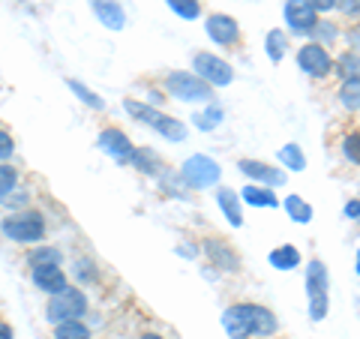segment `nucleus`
Here are the masks:
<instances>
[{"instance_id": "nucleus-1", "label": "nucleus", "mask_w": 360, "mask_h": 339, "mask_svg": "<svg viewBox=\"0 0 360 339\" xmlns=\"http://www.w3.org/2000/svg\"><path fill=\"white\" fill-rule=\"evenodd\" d=\"M222 327L231 339H250V336H274L276 333V315L258 303H234L222 312Z\"/></svg>"}, {"instance_id": "nucleus-2", "label": "nucleus", "mask_w": 360, "mask_h": 339, "mask_svg": "<svg viewBox=\"0 0 360 339\" xmlns=\"http://www.w3.org/2000/svg\"><path fill=\"white\" fill-rule=\"evenodd\" d=\"M123 108H127L132 117H139L144 127H150V129H156L160 135H165L168 141H184L186 139V127H184V123L174 120V117H168V115H162L160 108L144 105V103H135V99H127Z\"/></svg>"}, {"instance_id": "nucleus-3", "label": "nucleus", "mask_w": 360, "mask_h": 339, "mask_svg": "<svg viewBox=\"0 0 360 339\" xmlns=\"http://www.w3.org/2000/svg\"><path fill=\"white\" fill-rule=\"evenodd\" d=\"M328 288H330V276H328V267H324L319 258H312L307 264V298H309V319L312 321H324L328 315Z\"/></svg>"}, {"instance_id": "nucleus-4", "label": "nucleus", "mask_w": 360, "mask_h": 339, "mask_svg": "<svg viewBox=\"0 0 360 339\" xmlns=\"http://www.w3.org/2000/svg\"><path fill=\"white\" fill-rule=\"evenodd\" d=\"M165 87H168V94H172L174 99H184V103H205V105H210V99H213V87L205 84L193 72H168L165 75Z\"/></svg>"}, {"instance_id": "nucleus-5", "label": "nucleus", "mask_w": 360, "mask_h": 339, "mask_svg": "<svg viewBox=\"0 0 360 339\" xmlns=\"http://www.w3.org/2000/svg\"><path fill=\"white\" fill-rule=\"evenodd\" d=\"M0 231H4L9 241L15 243H37L45 237V219L39 213H15V217H9L0 222Z\"/></svg>"}, {"instance_id": "nucleus-6", "label": "nucleus", "mask_w": 360, "mask_h": 339, "mask_svg": "<svg viewBox=\"0 0 360 339\" xmlns=\"http://www.w3.org/2000/svg\"><path fill=\"white\" fill-rule=\"evenodd\" d=\"M45 312H49V321H54V324L82 319V315L87 312V298H84V291H78V288H70V286H66L60 295H54V298L49 300Z\"/></svg>"}, {"instance_id": "nucleus-7", "label": "nucleus", "mask_w": 360, "mask_h": 339, "mask_svg": "<svg viewBox=\"0 0 360 339\" xmlns=\"http://www.w3.org/2000/svg\"><path fill=\"white\" fill-rule=\"evenodd\" d=\"M180 177H184L193 189H207V186H217L219 184L222 168L213 162L210 156L195 153V156H189V160L184 162V168H180Z\"/></svg>"}, {"instance_id": "nucleus-8", "label": "nucleus", "mask_w": 360, "mask_h": 339, "mask_svg": "<svg viewBox=\"0 0 360 339\" xmlns=\"http://www.w3.org/2000/svg\"><path fill=\"white\" fill-rule=\"evenodd\" d=\"M297 66H300V70L307 72L309 78H324V75H330L333 58H330L328 45H319V42L300 45V51H297Z\"/></svg>"}, {"instance_id": "nucleus-9", "label": "nucleus", "mask_w": 360, "mask_h": 339, "mask_svg": "<svg viewBox=\"0 0 360 339\" xmlns=\"http://www.w3.org/2000/svg\"><path fill=\"white\" fill-rule=\"evenodd\" d=\"M195 75L201 78L205 84L210 87H225V84H231V78H234V70L229 63H225L222 58H217V54H195Z\"/></svg>"}, {"instance_id": "nucleus-10", "label": "nucleus", "mask_w": 360, "mask_h": 339, "mask_svg": "<svg viewBox=\"0 0 360 339\" xmlns=\"http://www.w3.org/2000/svg\"><path fill=\"white\" fill-rule=\"evenodd\" d=\"M285 21H288V27L297 33H312V27L319 25V13L309 6V4H303V0H288L285 4Z\"/></svg>"}, {"instance_id": "nucleus-11", "label": "nucleus", "mask_w": 360, "mask_h": 339, "mask_svg": "<svg viewBox=\"0 0 360 339\" xmlns=\"http://www.w3.org/2000/svg\"><path fill=\"white\" fill-rule=\"evenodd\" d=\"M207 37L217 45H238L240 42V27L238 21L225 13H213L207 18Z\"/></svg>"}, {"instance_id": "nucleus-12", "label": "nucleus", "mask_w": 360, "mask_h": 339, "mask_svg": "<svg viewBox=\"0 0 360 339\" xmlns=\"http://www.w3.org/2000/svg\"><path fill=\"white\" fill-rule=\"evenodd\" d=\"M99 148H103L108 156L120 160V162H127V160H129V153L135 151V148H132V141L127 139V132H120V129H115V127H108V129L99 132Z\"/></svg>"}, {"instance_id": "nucleus-13", "label": "nucleus", "mask_w": 360, "mask_h": 339, "mask_svg": "<svg viewBox=\"0 0 360 339\" xmlns=\"http://www.w3.org/2000/svg\"><path fill=\"white\" fill-rule=\"evenodd\" d=\"M238 168L246 174V177H252L258 180V184H264V186H283L285 184V174L283 172H276L274 165H267V162H258V160H240Z\"/></svg>"}, {"instance_id": "nucleus-14", "label": "nucleus", "mask_w": 360, "mask_h": 339, "mask_svg": "<svg viewBox=\"0 0 360 339\" xmlns=\"http://www.w3.org/2000/svg\"><path fill=\"white\" fill-rule=\"evenodd\" d=\"M90 6H94L96 18L103 21L108 30H123L127 27V13H123V6L117 0H90Z\"/></svg>"}, {"instance_id": "nucleus-15", "label": "nucleus", "mask_w": 360, "mask_h": 339, "mask_svg": "<svg viewBox=\"0 0 360 339\" xmlns=\"http://www.w3.org/2000/svg\"><path fill=\"white\" fill-rule=\"evenodd\" d=\"M33 282H37V288L45 291L49 298L60 295L66 288V274L60 267H33Z\"/></svg>"}, {"instance_id": "nucleus-16", "label": "nucleus", "mask_w": 360, "mask_h": 339, "mask_svg": "<svg viewBox=\"0 0 360 339\" xmlns=\"http://www.w3.org/2000/svg\"><path fill=\"white\" fill-rule=\"evenodd\" d=\"M205 252L210 255V262L217 267H222V270H238L240 267V258L234 255L222 241H205Z\"/></svg>"}, {"instance_id": "nucleus-17", "label": "nucleus", "mask_w": 360, "mask_h": 339, "mask_svg": "<svg viewBox=\"0 0 360 339\" xmlns=\"http://www.w3.org/2000/svg\"><path fill=\"white\" fill-rule=\"evenodd\" d=\"M217 201H219L222 213L229 217V222L234 225V229H240V225H243V213H240V198H238V192L219 189V192H217Z\"/></svg>"}, {"instance_id": "nucleus-18", "label": "nucleus", "mask_w": 360, "mask_h": 339, "mask_svg": "<svg viewBox=\"0 0 360 339\" xmlns=\"http://www.w3.org/2000/svg\"><path fill=\"white\" fill-rule=\"evenodd\" d=\"M243 201H246V205H252V207H276L279 205V198L274 196V189H270V186H255V184H250L243 189Z\"/></svg>"}, {"instance_id": "nucleus-19", "label": "nucleus", "mask_w": 360, "mask_h": 339, "mask_svg": "<svg viewBox=\"0 0 360 339\" xmlns=\"http://www.w3.org/2000/svg\"><path fill=\"white\" fill-rule=\"evenodd\" d=\"M270 264H274L276 270H295V267L300 264V252H297L291 243L276 246V250L270 252Z\"/></svg>"}, {"instance_id": "nucleus-20", "label": "nucleus", "mask_w": 360, "mask_h": 339, "mask_svg": "<svg viewBox=\"0 0 360 339\" xmlns=\"http://www.w3.org/2000/svg\"><path fill=\"white\" fill-rule=\"evenodd\" d=\"M54 339H90V331L82 319H72V321H60L54 327Z\"/></svg>"}, {"instance_id": "nucleus-21", "label": "nucleus", "mask_w": 360, "mask_h": 339, "mask_svg": "<svg viewBox=\"0 0 360 339\" xmlns=\"http://www.w3.org/2000/svg\"><path fill=\"white\" fill-rule=\"evenodd\" d=\"M30 267H60V252L54 246H37L30 252Z\"/></svg>"}, {"instance_id": "nucleus-22", "label": "nucleus", "mask_w": 360, "mask_h": 339, "mask_svg": "<svg viewBox=\"0 0 360 339\" xmlns=\"http://www.w3.org/2000/svg\"><path fill=\"white\" fill-rule=\"evenodd\" d=\"M222 117H225V111H222L219 105H213V103H210L205 111H198V115L193 117V123H195L198 129L210 132V129H217V127H219V123H222Z\"/></svg>"}, {"instance_id": "nucleus-23", "label": "nucleus", "mask_w": 360, "mask_h": 339, "mask_svg": "<svg viewBox=\"0 0 360 339\" xmlns=\"http://www.w3.org/2000/svg\"><path fill=\"white\" fill-rule=\"evenodd\" d=\"M285 51H288V37L283 30H270L267 33V58L274 63H279L285 58Z\"/></svg>"}, {"instance_id": "nucleus-24", "label": "nucleus", "mask_w": 360, "mask_h": 339, "mask_svg": "<svg viewBox=\"0 0 360 339\" xmlns=\"http://www.w3.org/2000/svg\"><path fill=\"white\" fill-rule=\"evenodd\" d=\"M285 210H288V217L295 219V222H300V225L312 222V207H309L300 196H288V198H285Z\"/></svg>"}, {"instance_id": "nucleus-25", "label": "nucleus", "mask_w": 360, "mask_h": 339, "mask_svg": "<svg viewBox=\"0 0 360 339\" xmlns=\"http://www.w3.org/2000/svg\"><path fill=\"white\" fill-rule=\"evenodd\" d=\"M279 162L288 165L291 172H303V168H307V156L300 153L297 144H285V148L279 151Z\"/></svg>"}, {"instance_id": "nucleus-26", "label": "nucleus", "mask_w": 360, "mask_h": 339, "mask_svg": "<svg viewBox=\"0 0 360 339\" xmlns=\"http://www.w3.org/2000/svg\"><path fill=\"white\" fill-rule=\"evenodd\" d=\"M127 162H132L135 168H141L144 174H162V172H160V162H156V156L148 153V151H132Z\"/></svg>"}, {"instance_id": "nucleus-27", "label": "nucleus", "mask_w": 360, "mask_h": 339, "mask_svg": "<svg viewBox=\"0 0 360 339\" xmlns=\"http://www.w3.org/2000/svg\"><path fill=\"white\" fill-rule=\"evenodd\" d=\"M168 6H172V13H177L180 18H186V21H193L201 15V4L198 0H165Z\"/></svg>"}, {"instance_id": "nucleus-28", "label": "nucleus", "mask_w": 360, "mask_h": 339, "mask_svg": "<svg viewBox=\"0 0 360 339\" xmlns=\"http://www.w3.org/2000/svg\"><path fill=\"white\" fill-rule=\"evenodd\" d=\"M18 184V172H15V165H6V162H0V201H4L9 192L15 189Z\"/></svg>"}, {"instance_id": "nucleus-29", "label": "nucleus", "mask_w": 360, "mask_h": 339, "mask_svg": "<svg viewBox=\"0 0 360 339\" xmlns=\"http://www.w3.org/2000/svg\"><path fill=\"white\" fill-rule=\"evenodd\" d=\"M70 87L75 90V96L78 99H82V103L84 105H90V108H96V111H103L105 108V103H103V99H99L96 94H94V90H90V87H84L82 82H75V78H72V82H70Z\"/></svg>"}, {"instance_id": "nucleus-30", "label": "nucleus", "mask_w": 360, "mask_h": 339, "mask_svg": "<svg viewBox=\"0 0 360 339\" xmlns=\"http://www.w3.org/2000/svg\"><path fill=\"white\" fill-rule=\"evenodd\" d=\"M357 78H345V87H342V105L348 111H357Z\"/></svg>"}, {"instance_id": "nucleus-31", "label": "nucleus", "mask_w": 360, "mask_h": 339, "mask_svg": "<svg viewBox=\"0 0 360 339\" xmlns=\"http://www.w3.org/2000/svg\"><path fill=\"white\" fill-rule=\"evenodd\" d=\"M342 153L348 156V162L352 165H357V132H352V135H345V141H342Z\"/></svg>"}, {"instance_id": "nucleus-32", "label": "nucleus", "mask_w": 360, "mask_h": 339, "mask_svg": "<svg viewBox=\"0 0 360 339\" xmlns=\"http://www.w3.org/2000/svg\"><path fill=\"white\" fill-rule=\"evenodd\" d=\"M340 66H342L345 78H357V54H354V51L342 54V58H340Z\"/></svg>"}, {"instance_id": "nucleus-33", "label": "nucleus", "mask_w": 360, "mask_h": 339, "mask_svg": "<svg viewBox=\"0 0 360 339\" xmlns=\"http://www.w3.org/2000/svg\"><path fill=\"white\" fill-rule=\"evenodd\" d=\"M336 25H328V21H324V25H321V21H319V25H315L312 27V33H315V37H319V45H324V42H330L333 37H336V30H333Z\"/></svg>"}, {"instance_id": "nucleus-34", "label": "nucleus", "mask_w": 360, "mask_h": 339, "mask_svg": "<svg viewBox=\"0 0 360 339\" xmlns=\"http://www.w3.org/2000/svg\"><path fill=\"white\" fill-rule=\"evenodd\" d=\"M13 151H15V141H13V135L0 129V162H4V160H9V156H13Z\"/></svg>"}, {"instance_id": "nucleus-35", "label": "nucleus", "mask_w": 360, "mask_h": 339, "mask_svg": "<svg viewBox=\"0 0 360 339\" xmlns=\"http://www.w3.org/2000/svg\"><path fill=\"white\" fill-rule=\"evenodd\" d=\"M303 4H309L315 13H328V9H336V0H303Z\"/></svg>"}, {"instance_id": "nucleus-36", "label": "nucleus", "mask_w": 360, "mask_h": 339, "mask_svg": "<svg viewBox=\"0 0 360 339\" xmlns=\"http://www.w3.org/2000/svg\"><path fill=\"white\" fill-rule=\"evenodd\" d=\"M336 6H340L345 15H357V0H336Z\"/></svg>"}, {"instance_id": "nucleus-37", "label": "nucleus", "mask_w": 360, "mask_h": 339, "mask_svg": "<svg viewBox=\"0 0 360 339\" xmlns=\"http://www.w3.org/2000/svg\"><path fill=\"white\" fill-rule=\"evenodd\" d=\"M345 217H348V219H357V217H360V201H357V198H352V201L345 205Z\"/></svg>"}, {"instance_id": "nucleus-38", "label": "nucleus", "mask_w": 360, "mask_h": 339, "mask_svg": "<svg viewBox=\"0 0 360 339\" xmlns=\"http://www.w3.org/2000/svg\"><path fill=\"white\" fill-rule=\"evenodd\" d=\"M4 201L9 207H13V205H27V192H15V198H4Z\"/></svg>"}, {"instance_id": "nucleus-39", "label": "nucleus", "mask_w": 360, "mask_h": 339, "mask_svg": "<svg viewBox=\"0 0 360 339\" xmlns=\"http://www.w3.org/2000/svg\"><path fill=\"white\" fill-rule=\"evenodd\" d=\"M0 339H15V333H13V327H9L6 321H0Z\"/></svg>"}, {"instance_id": "nucleus-40", "label": "nucleus", "mask_w": 360, "mask_h": 339, "mask_svg": "<svg viewBox=\"0 0 360 339\" xmlns=\"http://www.w3.org/2000/svg\"><path fill=\"white\" fill-rule=\"evenodd\" d=\"M141 339H162L160 333H141Z\"/></svg>"}]
</instances>
